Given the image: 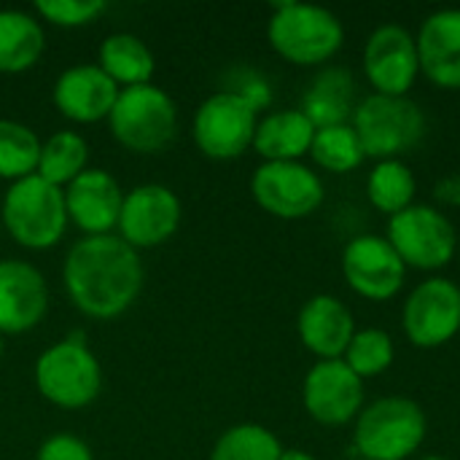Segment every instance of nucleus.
Returning <instances> with one entry per match:
<instances>
[{"label": "nucleus", "mask_w": 460, "mask_h": 460, "mask_svg": "<svg viewBox=\"0 0 460 460\" xmlns=\"http://www.w3.org/2000/svg\"><path fill=\"white\" fill-rule=\"evenodd\" d=\"M280 460H315L310 453H305V450H283V456Z\"/></svg>", "instance_id": "34"}, {"label": "nucleus", "mask_w": 460, "mask_h": 460, "mask_svg": "<svg viewBox=\"0 0 460 460\" xmlns=\"http://www.w3.org/2000/svg\"><path fill=\"white\" fill-rule=\"evenodd\" d=\"M89 167V143L75 129H59L40 146V159L35 175L57 189L73 183Z\"/></svg>", "instance_id": "25"}, {"label": "nucleus", "mask_w": 460, "mask_h": 460, "mask_svg": "<svg viewBox=\"0 0 460 460\" xmlns=\"http://www.w3.org/2000/svg\"><path fill=\"white\" fill-rule=\"evenodd\" d=\"M415 189H418L415 175L402 159L377 162L375 170L369 172V181H367L369 202L380 213H388V216L407 210L415 199Z\"/></svg>", "instance_id": "26"}, {"label": "nucleus", "mask_w": 460, "mask_h": 460, "mask_svg": "<svg viewBox=\"0 0 460 460\" xmlns=\"http://www.w3.org/2000/svg\"><path fill=\"white\" fill-rule=\"evenodd\" d=\"M280 439L259 423H237L213 445L210 460H280Z\"/></svg>", "instance_id": "28"}, {"label": "nucleus", "mask_w": 460, "mask_h": 460, "mask_svg": "<svg viewBox=\"0 0 460 460\" xmlns=\"http://www.w3.org/2000/svg\"><path fill=\"white\" fill-rule=\"evenodd\" d=\"M97 65L119 89L151 84V75L156 67L154 54L146 46V40L132 32L108 35L97 49Z\"/></svg>", "instance_id": "24"}, {"label": "nucleus", "mask_w": 460, "mask_h": 460, "mask_svg": "<svg viewBox=\"0 0 460 460\" xmlns=\"http://www.w3.org/2000/svg\"><path fill=\"white\" fill-rule=\"evenodd\" d=\"M315 129L350 124L356 113V84L353 75L342 67H329L315 75L310 89L305 92L299 108Z\"/></svg>", "instance_id": "22"}, {"label": "nucleus", "mask_w": 460, "mask_h": 460, "mask_svg": "<svg viewBox=\"0 0 460 460\" xmlns=\"http://www.w3.org/2000/svg\"><path fill=\"white\" fill-rule=\"evenodd\" d=\"M307 415L321 426H345L364 410V380L342 361H318L302 385Z\"/></svg>", "instance_id": "13"}, {"label": "nucleus", "mask_w": 460, "mask_h": 460, "mask_svg": "<svg viewBox=\"0 0 460 460\" xmlns=\"http://www.w3.org/2000/svg\"><path fill=\"white\" fill-rule=\"evenodd\" d=\"M299 340L302 345L318 356L321 361H334L342 358L353 334H356V321L350 310L332 294H318L305 302L299 310Z\"/></svg>", "instance_id": "19"}, {"label": "nucleus", "mask_w": 460, "mask_h": 460, "mask_svg": "<svg viewBox=\"0 0 460 460\" xmlns=\"http://www.w3.org/2000/svg\"><path fill=\"white\" fill-rule=\"evenodd\" d=\"M181 199L172 189L162 183H143L124 194L119 216V237L137 248L164 245L181 226Z\"/></svg>", "instance_id": "11"}, {"label": "nucleus", "mask_w": 460, "mask_h": 460, "mask_svg": "<svg viewBox=\"0 0 460 460\" xmlns=\"http://www.w3.org/2000/svg\"><path fill=\"white\" fill-rule=\"evenodd\" d=\"M119 86L100 70V65H73L59 73L51 89L54 108L75 124H97L111 116Z\"/></svg>", "instance_id": "18"}, {"label": "nucleus", "mask_w": 460, "mask_h": 460, "mask_svg": "<svg viewBox=\"0 0 460 460\" xmlns=\"http://www.w3.org/2000/svg\"><path fill=\"white\" fill-rule=\"evenodd\" d=\"M364 70L375 94L407 97L420 73L415 38L399 24L377 27L364 49Z\"/></svg>", "instance_id": "15"}, {"label": "nucleus", "mask_w": 460, "mask_h": 460, "mask_svg": "<svg viewBox=\"0 0 460 460\" xmlns=\"http://www.w3.org/2000/svg\"><path fill=\"white\" fill-rule=\"evenodd\" d=\"M0 358H3V334H0Z\"/></svg>", "instance_id": "36"}, {"label": "nucleus", "mask_w": 460, "mask_h": 460, "mask_svg": "<svg viewBox=\"0 0 460 460\" xmlns=\"http://www.w3.org/2000/svg\"><path fill=\"white\" fill-rule=\"evenodd\" d=\"M49 310V288L38 267L22 259H0V334L35 329Z\"/></svg>", "instance_id": "17"}, {"label": "nucleus", "mask_w": 460, "mask_h": 460, "mask_svg": "<svg viewBox=\"0 0 460 460\" xmlns=\"http://www.w3.org/2000/svg\"><path fill=\"white\" fill-rule=\"evenodd\" d=\"M40 146L43 143L27 124L0 119V178L13 183L27 175H35Z\"/></svg>", "instance_id": "27"}, {"label": "nucleus", "mask_w": 460, "mask_h": 460, "mask_svg": "<svg viewBox=\"0 0 460 460\" xmlns=\"http://www.w3.org/2000/svg\"><path fill=\"white\" fill-rule=\"evenodd\" d=\"M420 460H447V458H437V456H429V458H420Z\"/></svg>", "instance_id": "35"}, {"label": "nucleus", "mask_w": 460, "mask_h": 460, "mask_svg": "<svg viewBox=\"0 0 460 460\" xmlns=\"http://www.w3.org/2000/svg\"><path fill=\"white\" fill-rule=\"evenodd\" d=\"M259 116L248 100L237 92H213L194 113V143L197 148L218 162L237 159L253 148Z\"/></svg>", "instance_id": "9"}, {"label": "nucleus", "mask_w": 460, "mask_h": 460, "mask_svg": "<svg viewBox=\"0 0 460 460\" xmlns=\"http://www.w3.org/2000/svg\"><path fill=\"white\" fill-rule=\"evenodd\" d=\"M102 0H38L35 13L38 19L54 24V27H84L92 24L105 13Z\"/></svg>", "instance_id": "31"}, {"label": "nucleus", "mask_w": 460, "mask_h": 460, "mask_svg": "<svg viewBox=\"0 0 460 460\" xmlns=\"http://www.w3.org/2000/svg\"><path fill=\"white\" fill-rule=\"evenodd\" d=\"M65 291L78 313L94 321L124 315L143 291V261L119 234L81 237L62 264Z\"/></svg>", "instance_id": "1"}, {"label": "nucleus", "mask_w": 460, "mask_h": 460, "mask_svg": "<svg viewBox=\"0 0 460 460\" xmlns=\"http://www.w3.org/2000/svg\"><path fill=\"white\" fill-rule=\"evenodd\" d=\"M35 460H94V456L84 439L73 434H54L43 439V445L35 453Z\"/></svg>", "instance_id": "32"}, {"label": "nucleus", "mask_w": 460, "mask_h": 460, "mask_svg": "<svg viewBox=\"0 0 460 460\" xmlns=\"http://www.w3.org/2000/svg\"><path fill=\"white\" fill-rule=\"evenodd\" d=\"M0 218L8 237L27 251L54 248L70 224L65 210V191L40 175H27L5 189Z\"/></svg>", "instance_id": "2"}, {"label": "nucleus", "mask_w": 460, "mask_h": 460, "mask_svg": "<svg viewBox=\"0 0 460 460\" xmlns=\"http://www.w3.org/2000/svg\"><path fill=\"white\" fill-rule=\"evenodd\" d=\"M113 137L135 154L164 151L178 129L175 100L154 84L121 89L108 116Z\"/></svg>", "instance_id": "5"}, {"label": "nucleus", "mask_w": 460, "mask_h": 460, "mask_svg": "<svg viewBox=\"0 0 460 460\" xmlns=\"http://www.w3.org/2000/svg\"><path fill=\"white\" fill-rule=\"evenodd\" d=\"M62 191H65L67 221H73L86 237L113 234L121 216L124 191L111 172L100 167H86Z\"/></svg>", "instance_id": "16"}, {"label": "nucleus", "mask_w": 460, "mask_h": 460, "mask_svg": "<svg viewBox=\"0 0 460 460\" xmlns=\"http://www.w3.org/2000/svg\"><path fill=\"white\" fill-rule=\"evenodd\" d=\"M437 197L445 199V202H453L460 205V178H447L437 186Z\"/></svg>", "instance_id": "33"}, {"label": "nucleus", "mask_w": 460, "mask_h": 460, "mask_svg": "<svg viewBox=\"0 0 460 460\" xmlns=\"http://www.w3.org/2000/svg\"><path fill=\"white\" fill-rule=\"evenodd\" d=\"M404 267L415 270H442L456 259L458 234L447 216L431 205H410L407 210L391 216L385 237Z\"/></svg>", "instance_id": "8"}, {"label": "nucleus", "mask_w": 460, "mask_h": 460, "mask_svg": "<svg viewBox=\"0 0 460 460\" xmlns=\"http://www.w3.org/2000/svg\"><path fill=\"white\" fill-rule=\"evenodd\" d=\"M396 348L394 340L383 329H361L353 334L342 361L364 380V377H377L394 364Z\"/></svg>", "instance_id": "30"}, {"label": "nucleus", "mask_w": 460, "mask_h": 460, "mask_svg": "<svg viewBox=\"0 0 460 460\" xmlns=\"http://www.w3.org/2000/svg\"><path fill=\"white\" fill-rule=\"evenodd\" d=\"M415 43L423 75L442 89H460V8L431 13Z\"/></svg>", "instance_id": "20"}, {"label": "nucleus", "mask_w": 460, "mask_h": 460, "mask_svg": "<svg viewBox=\"0 0 460 460\" xmlns=\"http://www.w3.org/2000/svg\"><path fill=\"white\" fill-rule=\"evenodd\" d=\"M404 334L418 348H439L460 332V288L453 280L429 278L404 302Z\"/></svg>", "instance_id": "12"}, {"label": "nucleus", "mask_w": 460, "mask_h": 460, "mask_svg": "<svg viewBox=\"0 0 460 460\" xmlns=\"http://www.w3.org/2000/svg\"><path fill=\"white\" fill-rule=\"evenodd\" d=\"M358 460H364V458H358Z\"/></svg>", "instance_id": "37"}, {"label": "nucleus", "mask_w": 460, "mask_h": 460, "mask_svg": "<svg viewBox=\"0 0 460 460\" xmlns=\"http://www.w3.org/2000/svg\"><path fill=\"white\" fill-rule=\"evenodd\" d=\"M342 275L358 296L388 302L404 286L407 267L385 237L361 234L345 245Z\"/></svg>", "instance_id": "14"}, {"label": "nucleus", "mask_w": 460, "mask_h": 460, "mask_svg": "<svg viewBox=\"0 0 460 460\" xmlns=\"http://www.w3.org/2000/svg\"><path fill=\"white\" fill-rule=\"evenodd\" d=\"M270 46L291 65H321L332 59L345 40L342 22L323 5L278 3L267 24Z\"/></svg>", "instance_id": "3"}, {"label": "nucleus", "mask_w": 460, "mask_h": 460, "mask_svg": "<svg viewBox=\"0 0 460 460\" xmlns=\"http://www.w3.org/2000/svg\"><path fill=\"white\" fill-rule=\"evenodd\" d=\"M353 129L367 156L377 162L410 154L426 135V116L410 97L372 94L353 113Z\"/></svg>", "instance_id": "7"}, {"label": "nucleus", "mask_w": 460, "mask_h": 460, "mask_svg": "<svg viewBox=\"0 0 460 460\" xmlns=\"http://www.w3.org/2000/svg\"><path fill=\"white\" fill-rule=\"evenodd\" d=\"M46 32L38 16L19 8H0V73H24L38 65Z\"/></svg>", "instance_id": "23"}, {"label": "nucleus", "mask_w": 460, "mask_h": 460, "mask_svg": "<svg viewBox=\"0 0 460 460\" xmlns=\"http://www.w3.org/2000/svg\"><path fill=\"white\" fill-rule=\"evenodd\" d=\"M251 194L275 218L313 216L323 202V181L302 162H264L251 178Z\"/></svg>", "instance_id": "10"}, {"label": "nucleus", "mask_w": 460, "mask_h": 460, "mask_svg": "<svg viewBox=\"0 0 460 460\" xmlns=\"http://www.w3.org/2000/svg\"><path fill=\"white\" fill-rule=\"evenodd\" d=\"M310 156L318 167H323L329 172H340V175L361 167V162L367 159L353 124H337V127L315 129Z\"/></svg>", "instance_id": "29"}, {"label": "nucleus", "mask_w": 460, "mask_h": 460, "mask_svg": "<svg viewBox=\"0 0 460 460\" xmlns=\"http://www.w3.org/2000/svg\"><path fill=\"white\" fill-rule=\"evenodd\" d=\"M313 121L302 111H275L256 124L253 148L264 162H299L310 154Z\"/></svg>", "instance_id": "21"}, {"label": "nucleus", "mask_w": 460, "mask_h": 460, "mask_svg": "<svg viewBox=\"0 0 460 460\" xmlns=\"http://www.w3.org/2000/svg\"><path fill=\"white\" fill-rule=\"evenodd\" d=\"M426 439L420 404L404 396H385L356 418L353 442L364 460H407Z\"/></svg>", "instance_id": "6"}, {"label": "nucleus", "mask_w": 460, "mask_h": 460, "mask_svg": "<svg viewBox=\"0 0 460 460\" xmlns=\"http://www.w3.org/2000/svg\"><path fill=\"white\" fill-rule=\"evenodd\" d=\"M38 394L59 410L89 407L102 388V369L89 345L78 337L49 345L35 361Z\"/></svg>", "instance_id": "4"}]
</instances>
